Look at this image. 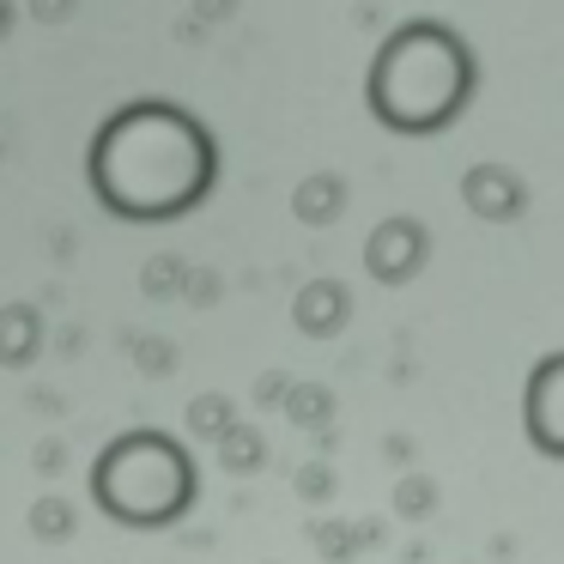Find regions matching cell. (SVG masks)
<instances>
[{"label":"cell","instance_id":"cell-1","mask_svg":"<svg viewBox=\"0 0 564 564\" xmlns=\"http://www.w3.org/2000/svg\"><path fill=\"white\" fill-rule=\"evenodd\" d=\"M200 498V474L188 449L164 431H128L91 462V503L116 528H176Z\"/></svg>","mask_w":564,"mask_h":564},{"label":"cell","instance_id":"cell-2","mask_svg":"<svg viewBox=\"0 0 564 564\" xmlns=\"http://www.w3.org/2000/svg\"><path fill=\"white\" fill-rule=\"evenodd\" d=\"M462 91H467L462 43L443 37V31H425V25L394 37L377 67V116H389L406 134H425L443 116H455L462 110Z\"/></svg>","mask_w":564,"mask_h":564},{"label":"cell","instance_id":"cell-3","mask_svg":"<svg viewBox=\"0 0 564 564\" xmlns=\"http://www.w3.org/2000/svg\"><path fill=\"white\" fill-rule=\"evenodd\" d=\"M522 437L534 455L564 462V352H546L522 389Z\"/></svg>","mask_w":564,"mask_h":564},{"label":"cell","instance_id":"cell-4","mask_svg":"<svg viewBox=\"0 0 564 564\" xmlns=\"http://www.w3.org/2000/svg\"><path fill=\"white\" fill-rule=\"evenodd\" d=\"M365 261H370V273H377L382 285H401V280H413V273H419V261H425V231H419L413 219H394V225H382V231L370 237Z\"/></svg>","mask_w":564,"mask_h":564},{"label":"cell","instance_id":"cell-5","mask_svg":"<svg viewBox=\"0 0 564 564\" xmlns=\"http://www.w3.org/2000/svg\"><path fill=\"white\" fill-rule=\"evenodd\" d=\"M310 540H316V552L328 564H352L365 546H377V540H382V528L377 522H365V528H352V522H316V528H310Z\"/></svg>","mask_w":564,"mask_h":564},{"label":"cell","instance_id":"cell-6","mask_svg":"<svg viewBox=\"0 0 564 564\" xmlns=\"http://www.w3.org/2000/svg\"><path fill=\"white\" fill-rule=\"evenodd\" d=\"M467 200H474V213H486V219H510V213H522V188H516L510 176H498V171L467 176Z\"/></svg>","mask_w":564,"mask_h":564},{"label":"cell","instance_id":"cell-7","mask_svg":"<svg viewBox=\"0 0 564 564\" xmlns=\"http://www.w3.org/2000/svg\"><path fill=\"white\" fill-rule=\"evenodd\" d=\"M346 310H352V304H346V292H340V285H328V280L310 285V292L297 297V322H304V334H334L346 322Z\"/></svg>","mask_w":564,"mask_h":564},{"label":"cell","instance_id":"cell-8","mask_svg":"<svg viewBox=\"0 0 564 564\" xmlns=\"http://www.w3.org/2000/svg\"><path fill=\"white\" fill-rule=\"evenodd\" d=\"M394 516H401V522H431V516H437V479L406 467V474L394 479Z\"/></svg>","mask_w":564,"mask_h":564},{"label":"cell","instance_id":"cell-9","mask_svg":"<svg viewBox=\"0 0 564 564\" xmlns=\"http://www.w3.org/2000/svg\"><path fill=\"white\" fill-rule=\"evenodd\" d=\"M261 462H268V443H261L256 425H231L219 437V467L225 474H261Z\"/></svg>","mask_w":564,"mask_h":564},{"label":"cell","instance_id":"cell-10","mask_svg":"<svg viewBox=\"0 0 564 564\" xmlns=\"http://www.w3.org/2000/svg\"><path fill=\"white\" fill-rule=\"evenodd\" d=\"M231 425H237V419H231V401H219V394H207V401L188 406V431H195V437H207V443H219Z\"/></svg>","mask_w":564,"mask_h":564},{"label":"cell","instance_id":"cell-11","mask_svg":"<svg viewBox=\"0 0 564 564\" xmlns=\"http://www.w3.org/2000/svg\"><path fill=\"white\" fill-rule=\"evenodd\" d=\"M285 413H292L297 425L322 431V425H328V413H334V401H328V389H292V394H285Z\"/></svg>","mask_w":564,"mask_h":564},{"label":"cell","instance_id":"cell-12","mask_svg":"<svg viewBox=\"0 0 564 564\" xmlns=\"http://www.w3.org/2000/svg\"><path fill=\"white\" fill-rule=\"evenodd\" d=\"M31 528H37L43 540H67V534H74V528H79V522H74V510H67L62 498H43L37 510H31Z\"/></svg>","mask_w":564,"mask_h":564},{"label":"cell","instance_id":"cell-13","mask_svg":"<svg viewBox=\"0 0 564 564\" xmlns=\"http://www.w3.org/2000/svg\"><path fill=\"white\" fill-rule=\"evenodd\" d=\"M297 498H304V503H328L334 498V467L328 462H310L304 474H297Z\"/></svg>","mask_w":564,"mask_h":564}]
</instances>
